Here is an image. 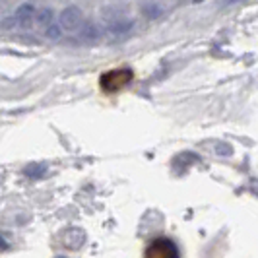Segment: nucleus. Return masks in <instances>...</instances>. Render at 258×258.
Listing matches in <instances>:
<instances>
[{
  "mask_svg": "<svg viewBox=\"0 0 258 258\" xmlns=\"http://www.w3.org/2000/svg\"><path fill=\"white\" fill-rule=\"evenodd\" d=\"M132 70L128 68H118V70H109L105 72L103 76L99 78V86L103 88L105 91H118L122 90L124 86H128L132 82Z\"/></svg>",
  "mask_w": 258,
  "mask_h": 258,
  "instance_id": "nucleus-1",
  "label": "nucleus"
},
{
  "mask_svg": "<svg viewBox=\"0 0 258 258\" xmlns=\"http://www.w3.org/2000/svg\"><path fill=\"white\" fill-rule=\"evenodd\" d=\"M130 29H132V22H126V20H116V22H111L109 24V35L111 37H122L126 35Z\"/></svg>",
  "mask_w": 258,
  "mask_h": 258,
  "instance_id": "nucleus-5",
  "label": "nucleus"
},
{
  "mask_svg": "<svg viewBox=\"0 0 258 258\" xmlns=\"http://www.w3.org/2000/svg\"><path fill=\"white\" fill-rule=\"evenodd\" d=\"M52 18H54L52 10L43 8V10H39V12L35 14V24H37L41 29H45V31H47V27L52 26Z\"/></svg>",
  "mask_w": 258,
  "mask_h": 258,
  "instance_id": "nucleus-7",
  "label": "nucleus"
},
{
  "mask_svg": "<svg viewBox=\"0 0 258 258\" xmlns=\"http://www.w3.org/2000/svg\"><path fill=\"white\" fill-rule=\"evenodd\" d=\"M146 256L150 258H175L179 256V248L169 239H155L152 245L146 248Z\"/></svg>",
  "mask_w": 258,
  "mask_h": 258,
  "instance_id": "nucleus-2",
  "label": "nucleus"
},
{
  "mask_svg": "<svg viewBox=\"0 0 258 258\" xmlns=\"http://www.w3.org/2000/svg\"><path fill=\"white\" fill-rule=\"evenodd\" d=\"M41 173H45V165H29L26 169V175H29V177H37Z\"/></svg>",
  "mask_w": 258,
  "mask_h": 258,
  "instance_id": "nucleus-8",
  "label": "nucleus"
},
{
  "mask_svg": "<svg viewBox=\"0 0 258 258\" xmlns=\"http://www.w3.org/2000/svg\"><path fill=\"white\" fill-rule=\"evenodd\" d=\"M60 27L62 29H66V31H76V29H80V27L84 26V16H82V10L80 8H76V6H68V8H64L62 10V14H60Z\"/></svg>",
  "mask_w": 258,
  "mask_h": 258,
  "instance_id": "nucleus-3",
  "label": "nucleus"
},
{
  "mask_svg": "<svg viewBox=\"0 0 258 258\" xmlns=\"http://www.w3.org/2000/svg\"><path fill=\"white\" fill-rule=\"evenodd\" d=\"M45 33H47V37H52V39H56V37H58V27H56V26H51V27H47V31H45Z\"/></svg>",
  "mask_w": 258,
  "mask_h": 258,
  "instance_id": "nucleus-9",
  "label": "nucleus"
},
{
  "mask_svg": "<svg viewBox=\"0 0 258 258\" xmlns=\"http://www.w3.org/2000/svg\"><path fill=\"white\" fill-rule=\"evenodd\" d=\"M194 2H202V0H194Z\"/></svg>",
  "mask_w": 258,
  "mask_h": 258,
  "instance_id": "nucleus-12",
  "label": "nucleus"
},
{
  "mask_svg": "<svg viewBox=\"0 0 258 258\" xmlns=\"http://www.w3.org/2000/svg\"><path fill=\"white\" fill-rule=\"evenodd\" d=\"M35 8L31 6V4H24V6H20L18 10H16V16H14V20H16V24L20 27H31L33 26V22H35Z\"/></svg>",
  "mask_w": 258,
  "mask_h": 258,
  "instance_id": "nucleus-4",
  "label": "nucleus"
},
{
  "mask_svg": "<svg viewBox=\"0 0 258 258\" xmlns=\"http://www.w3.org/2000/svg\"><path fill=\"white\" fill-rule=\"evenodd\" d=\"M99 37H101V33H99L97 26H93V24H84V26L80 27V39H82V41H86V43H95Z\"/></svg>",
  "mask_w": 258,
  "mask_h": 258,
  "instance_id": "nucleus-6",
  "label": "nucleus"
},
{
  "mask_svg": "<svg viewBox=\"0 0 258 258\" xmlns=\"http://www.w3.org/2000/svg\"><path fill=\"white\" fill-rule=\"evenodd\" d=\"M6 241H4V239H2V237H0V248H6Z\"/></svg>",
  "mask_w": 258,
  "mask_h": 258,
  "instance_id": "nucleus-10",
  "label": "nucleus"
},
{
  "mask_svg": "<svg viewBox=\"0 0 258 258\" xmlns=\"http://www.w3.org/2000/svg\"><path fill=\"white\" fill-rule=\"evenodd\" d=\"M235 2H243V0H227V4H235Z\"/></svg>",
  "mask_w": 258,
  "mask_h": 258,
  "instance_id": "nucleus-11",
  "label": "nucleus"
}]
</instances>
